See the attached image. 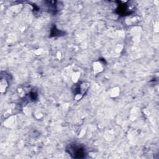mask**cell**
Listing matches in <instances>:
<instances>
[{"instance_id": "cell-1", "label": "cell", "mask_w": 159, "mask_h": 159, "mask_svg": "<svg viewBox=\"0 0 159 159\" xmlns=\"http://www.w3.org/2000/svg\"><path fill=\"white\" fill-rule=\"evenodd\" d=\"M65 151L73 158H85L88 155L84 145L77 142L69 143L66 146Z\"/></svg>"}, {"instance_id": "cell-2", "label": "cell", "mask_w": 159, "mask_h": 159, "mask_svg": "<svg viewBox=\"0 0 159 159\" xmlns=\"http://www.w3.org/2000/svg\"><path fill=\"white\" fill-rule=\"evenodd\" d=\"M46 6L47 11L52 14H55L58 12V11L60 9V6L63 5L61 2L58 1H45L44 2Z\"/></svg>"}, {"instance_id": "cell-3", "label": "cell", "mask_w": 159, "mask_h": 159, "mask_svg": "<svg viewBox=\"0 0 159 159\" xmlns=\"http://www.w3.org/2000/svg\"><path fill=\"white\" fill-rule=\"evenodd\" d=\"M116 12L119 15L125 16L130 14L132 13V11H129V7L127 4L119 2V4H118V7L116 9Z\"/></svg>"}, {"instance_id": "cell-4", "label": "cell", "mask_w": 159, "mask_h": 159, "mask_svg": "<svg viewBox=\"0 0 159 159\" xmlns=\"http://www.w3.org/2000/svg\"><path fill=\"white\" fill-rule=\"evenodd\" d=\"M82 89H83V87H82L81 82H78V83L73 84V86H72V88H71V91L75 96L78 95V94L84 95V93L85 94L86 91H84Z\"/></svg>"}, {"instance_id": "cell-5", "label": "cell", "mask_w": 159, "mask_h": 159, "mask_svg": "<svg viewBox=\"0 0 159 159\" xmlns=\"http://www.w3.org/2000/svg\"><path fill=\"white\" fill-rule=\"evenodd\" d=\"M65 34V32H63L62 30H60L57 28L55 25H53V27L52 28L50 35V37H59V36H63Z\"/></svg>"}]
</instances>
